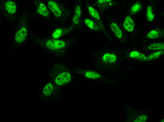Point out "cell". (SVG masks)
<instances>
[{
    "instance_id": "277c9868",
    "label": "cell",
    "mask_w": 164,
    "mask_h": 122,
    "mask_svg": "<svg viewBox=\"0 0 164 122\" xmlns=\"http://www.w3.org/2000/svg\"><path fill=\"white\" fill-rule=\"evenodd\" d=\"M48 6L49 9L55 17L58 18L61 16L62 14L61 9L56 2L50 0L48 3Z\"/></svg>"
},
{
    "instance_id": "7a4b0ae2",
    "label": "cell",
    "mask_w": 164,
    "mask_h": 122,
    "mask_svg": "<svg viewBox=\"0 0 164 122\" xmlns=\"http://www.w3.org/2000/svg\"><path fill=\"white\" fill-rule=\"evenodd\" d=\"M71 78L70 73L67 72L62 73L58 75L55 79V83L59 85H62L69 83Z\"/></svg>"
},
{
    "instance_id": "ac0fdd59",
    "label": "cell",
    "mask_w": 164,
    "mask_h": 122,
    "mask_svg": "<svg viewBox=\"0 0 164 122\" xmlns=\"http://www.w3.org/2000/svg\"><path fill=\"white\" fill-rule=\"evenodd\" d=\"M159 36L158 32L153 30L151 31L147 35V37L149 38H158Z\"/></svg>"
},
{
    "instance_id": "52a82bcc",
    "label": "cell",
    "mask_w": 164,
    "mask_h": 122,
    "mask_svg": "<svg viewBox=\"0 0 164 122\" xmlns=\"http://www.w3.org/2000/svg\"><path fill=\"white\" fill-rule=\"evenodd\" d=\"M5 7L7 11L11 14L15 13L16 10V5L12 1H7L5 4Z\"/></svg>"
},
{
    "instance_id": "9c48e42d",
    "label": "cell",
    "mask_w": 164,
    "mask_h": 122,
    "mask_svg": "<svg viewBox=\"0 0 164 122\" xmlns=\"http://www.w3.org/2000/svg\"><path fill=\"white\" fill-rule=\"evenodd\" d=\"M103 59L106 62L112 63L116 60V56L114 54L106 53L104 55Z\"/></svg>"
},
{
    "instance_id": "3957f363",
    "label": "cell",
    "mask_w": 164,
    "mask_h": 122,
    "mask_svg": "<svg viewBox=\"0 0 164 122\" xmlns=\"http://www.w3.org/2000/svg\"><path fill=\"white\" fill-rule=\"evenodd\" d=\"M27 33V29L25 26L21 27L15 34V41L18 43L24 42L26 38Z\"/></svg>"
},
{
    "instance_id": "44dd1931",
    "label": "cell",
    "mask_w": 164,
    "mask_h": 122,
    "mask_svg": "<svg viewBox=\"0 0 164 122\" xmlns=\"http://www.w3.org/2000/svg\"><path fill=\"white\" fill-rule=\"evenodd\" d=\"M84 22L86 25L90 28L93 29L94 27V22L89 19H85Z\"/></svg>"
},
{
    "instance_id": "ffe728a7",
    "label": "cell",
    "mask_w": 164,
    "mask_h": 122,
    "mask_svg": "<svg viewBox=\"0 0 164 122\" xmlns=\"http://www.w3.org/2000/svg\"><path fill=\"white\" fill-rule=\"evenodd\" d=\"M62 30L60 28L56 30L53 32L52 34L53 37L55 39H57L62 34Z\"/></svg>"
},
{
    "instance_id": "30bf717a",
    "label": "cell",
    "mask_w": 164,
    "mask_h": 122,
    "mask_svg": "<svg viewBox=\"0 0 164 122\" xmlns=\"http://www.w3.org/2000/svg\"><path fill=\"white\" fill-rule=\"evenodd\" d=\"M142 7V5L140 3H135L131 6L130 9V12L132 14L136 13L141 10Z\"/></svg>"
},
{
    "instance_id": "2e32d148",
    "label": "cell",
    "mask_w": 164,
    "mask_h": 122,
    "mask_svg": "<svg viewBox=\"0 0 164 122\" xmlns=\"http://www.w3.org/2000/svg\"><path fill=\"white\" fill-rule=\"evenodd\" d=\"M130 57L132 58H137L142 60L144 59L145 56V55L137 51H134L131 53L130 54Z\"/></svg>"
},
{
    "instance_id": "5b68a950",
    "label": "cell",
    "mask_w": 164,
    "mask_h": 122,
    "mask_svg": "<svg viewBox=\"0 0 164 122\" xmlns=\"http://www.w3.org/2000/svg\"><path fill=\"white\" fill-rule=\"evenodd\" d=\"M124 28L127 31L129 32L133 31L135 27L134 21L130 16H127L125 19L123 23Z\"/></svg>"
},
{
    "instance_id": "9a60e30c",
    "label": "cell",
    "mask_w": 164,
    "mask_h": 122,
    "mask_svg": "<svg viewBox=\"0 0 164 122\" xmlns=\"http://www.w3.org/2000/svg\"><path fill=\"white\" fill-rule=\"evenodd\" d=\"M88 9L89 13L92 16L96 19H100L99 14L95 9L91 6L89 7Z\"/></svg>"
},
{
    "instance_id": "8992f818",
    "label": "cell",
    "mask_w": 164,
    "mask_h": 122,
    "mask_svg": "<svg viewBox=\"0 0 164 122\" xmlns=\"http://www.w3.org/2000/svg\"><path fill=\"white\" fill-rule=\"evenodd\" d=\"M37 11L39 14L44 17H47L49 15V12L46 6L42 3H40L38 5Z\"/></svg>"
},
{
    "instance_id": "4fadbf2b",
    "label": "cell",
    "mask_w": 164,
    "mask_h": 122,
    "mask_svg": "<svg viewBox=\"0 0 164 122\" xmlns=\"http://www.w3.org/2000/svg\"><path fill=\"white\" fill-rule=\"evenodd\" d=\"M81 13L80 8L79 6H78L75 9V14L73 20V22L75 23L76 24L78 23Z\"/></svg>"
},
{
    "instance_id": "ba28073f",
    "label": "cell",
    "mask_w": 164,
    "mask_h": 122,
    "mask_svg": "<svg viewBox=\"0 0 164 122\" xmlns=\"http://www.w3.org/2000/svg\"><path fill=\"white\" fill-rule=\"evenodd\" d=\"M110 27L116 36L118 38H121L122 36V32L118 25L115 23L112 22L111 24Z\"/></svg>"
},
{
    "instance_id": "7c38bea8",
    "label": "cell",
    "mask_w": 164,
    "mask_h": 122,
    "mask_svg": "<svg viewBox=\"0 0 164 122\" xmlns=\"http://www.w3.org/2000/svg\"><path fill=\"white\" fill-rule=\"evenodd\" d=\"M53 89V86L50 83H48L44 87L43 90L44 94L46 96H48L50 95Z\"/></svg>"
},
{
    "instance_id": "6da1fadb",
    "label": "cell",
    "mask_w": 164,
    "mask_h": 122,
    "mask_svg": "<svg viewBox=\"0 0 164 122\" xmlns=\"http://www.w3.org/2000/svg\"><path fill=\"white\" fill-rule=\"evenodd\" d=\"M66 45V42L64 41L53 39L48 40L45 43L46 48L52 50L62 49L65 47Z\"/></svg>"
},
{
    "instance_id": "8fae6325",
    "label": "cell",
    "mask_w": 164,
    "mask_h": 122,
    "mask_svg": "<svg viewBox=\"0 0 164 122\" xmlns=\"http://www.w3.org/2000/svg\"><path fill=\"white\" fill-rule=\"evenodd\" d=\"M148 49L153 50H164V45L163 43H153L149 46Z\"/></svg>"
},
{
    "instance_id": "5bb4252c",
    "label": "cell",
    "mask_w": 164,
    "mask_h": 122,
    "mask_svg": "<svg viewBox=\"0 0 164 122\" xmlns=\"http://www.w3.org/2000/svg\"><path fill=\"white\" fill-rule=\"evenodd\" d=\"M146 17L147 19L149 21H152L155 18L154 15L153 13L152 8L151 6H149L147 8Z\"/></svg>"
},
{
    "instance_id": "e0dca14e",
    "label": "cell",
    "mask_w": 164,
    "mask_h": 122,
    "mask_svg": "<svg viewBox=\"0 0 164 122\" xmlns=\"http://www.w3.org/2000/svg\"><path fill=\"white\" fill-rule=\"evenodd\" d=\"M85 76L88 78L95 79L100 77V75L95 72L92 71L86 72L85 73Z\"/></svg>"
},
{
    "instance_id": "d6986e66",
    "label": "cell",
    "mask_w": 164,
    "mask_h": 122,
    "mask_svg": "<svg viewBox=\"0 0 164 122\" xmlns=\"http://www.w3.org/2000/svg\"><path fill=\"white\" fill-rule=\"evenodd\" d=\"M163 51H160L153 53L150 55L148 57V60H151L158 58L159 57L160 55L162 53Z\"/></svg>"
}]
</instances>
